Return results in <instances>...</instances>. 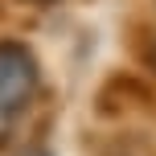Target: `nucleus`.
<instances>
[{
	"instance_id": "nucleus-1",
	"label": "nucleus",
	"mask_w": 156,
	"mask_h": 156,
	"mask_svg": "<svg viewBox=\"0 0 156 156\" xmlns=\"http://www.w3.org/2000/svg\"><path fill=\"white\" fill-rule=\"evenodd\" d=\"M37 94V58L21 41H0V136Z\"/></svg>"
},
{
	"instance_id": "nucleus-2",
	"label": "nucleus",
	"mask_w": 156,
	"mask_h": 156,
	"mask_svg": "<svg viewBox=\"0 0 156 156\" xmlns=\"http://www.w3.org/2000/svg\"><path fill=\"white\" fill-rule=\"evenodd\" d=\"M29 156H49V152H29Z\"/></svg>"
},
{
	"instance_id": "nucleus-3",
	"label": "nucleus",
	"mask_w": 156,
	"mask_h": 156,
	"mask_svg": "<svg viewBox=\"0 0 156 156\" xmlns=\"http://www.w3.org/2000/svg\"><path fill=\"white\" fill-rule=\"evenodd\" d=\"M37 4H49V0H37Z\"/></svg>"
}]
</instances>
